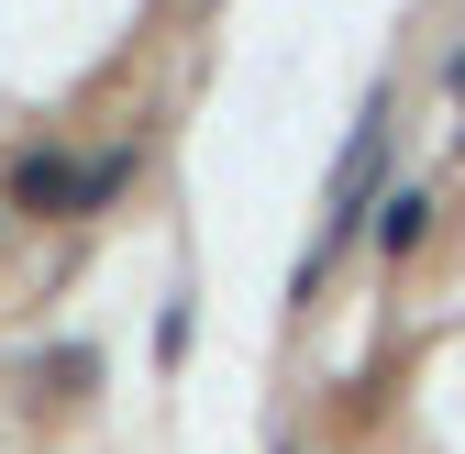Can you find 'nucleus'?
<instances>
[{
	"label": "nucleus",
	"instance_id": "f03ea898",
	"mask_svg": "<svg viewBox=\"0 0 465 454\" xmlns=\"http://www.w3.org/2000/svg\"><path fill=\"white\" fill-rule=\"evenodd\" d=\"M421 211H432L421 189H399V200H377V233H388V255H399V244H421Z\"/></svg>",
	"mask_w": 465,
	"mask_h": 454
},
{
	"label": "nucleus",
	"instance_id": "f257e3e1",
	"mask_svg": "<svg viewBox=\"0 0 465 454\" xmlns=\"http://www.w3.org/2000/svg\"><path fill=\"white\" fill-rule=\"evenodd\" d=\"M366 189H377V111H366V133L343 144V166H332V222H322V244H311V266H332V244L366 222Z\"/></svg>",
	"mask_w": 465,
	"mask_h": 454
}]
</instances>
